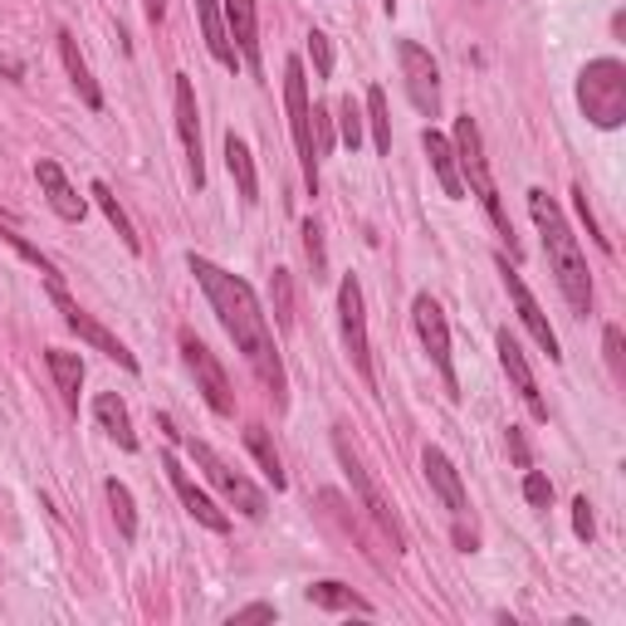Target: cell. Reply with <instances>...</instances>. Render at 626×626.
Returning <instances> with one entry per match:
<instances>
[{"instance_id": "7402d4cb", "label": "cell", "mask_w": 626, "mask_h": 626, "mask_svg": "<svg viewBox=\"0 0 626 626\" xmlns=\"http://www.w3.org/2000/svg\"><path fill=\"white\" fill-rule=\"evenodd\" d=\"M421 147H426V157H431V171L440 177V191H446L450 201H460V196H465V181H460V162H456V147H450V138H440V132L426 128Z\"/></svg>"}, {"instance_id": "6da1fadb", "label": "cell", "mask_w": 626, "mask_h": 626, "mask_svg": "<svg viewBox=\"0 0 626 626\" xmlns=\"http://www.w3.org/2000/svg\"><path fill=\"white\" fill-rule=\"evenodd\" d=\"M191 275L201 294L211 299V309L220 318V328H226L230 338H236V348L245 352V362H250V372L260 377V387L275 397V407H285L289 401V382H285V362H279V348H275V328H269V314L260 309V299H255V289L245 285V279L226 275L220 265H211L206 255H191Z\"/></svg>"}, {"instance_id": "2e32d148", "label": "cell", "mask_w": 626, "mask_h": 626, "mask_svg": "<svg viewBox=\"0 0 626 626\" xmlns=\"http://www.w3.org/2000/svg\"><path fill=\"white\" fill-rule=\"evenodd\" d=\"M495 348H499V362H505V372H509V382L514 391L524 397V407H529L538 421H548V401L538 397V377H534V367L529 358H524V348H519V338L509 334V328H499V338H495Z\"/></svg>"}, {"instance_id": "d590c367", "label": "cell", "mask_w": 626, "mask_h": 626, "mask_svg": "<svg viewBox=\"0 0 626 626\" xmlns=\"http://www.w3.org/2000/svg\"><path fill=\"white\" fill-rule=\"evenodd\" d=\"M309 54H314L318 79H328V73H334V44H328V34H324V30H314V34H309Z\"/></svg>"}, {"instance_id": "d6986e66", "label": "cell", "mask_w": 626, "mask_h": 626, "mask_svg": "<svg viewBox=\"0 0 626 626\" xmlns=\"http://www.w3.org/2000/svg\"><path fill=\"white\" fill-rule=\"evenodd\" d=\"M226 30L236 54L260 73V10H255V0H226Z\"/></svg>"}, {"instance_id": "277c9868", "label": "cell", "mask_w": 626, "mask_h": 626, "mask_svg": "<svg viewBox=\"0 0 626 626\" xmlns=\"http://www.w3.org/2000/svg\"><path fill=\"white\" fill-rule=\"evenodd\" d=\"M578 108L593 128H622L626 122V64L622 59H593L578 73Z\"/></svg>"}, {"instance_id": "f1b7e54d", "label": "cell", "mask_w": 626, "mask_h": 626, "mask_svg": "<svg viewBox=\"0 0 626 626\" xmlns=\"http://www.w3.org/2000/svg\"><path fill=\"white\" fill-rule=\"evenodd\" d=\"M103 495H108V509H113V519H118V534L132 544V538H138V509H132V489L122 485V480H108Z\"/></svg>"}, {"instance_id": "5b68a950", "label": "cell", "mask_w": 626, "mask_h": 626, "mask_svg": "<svg viewBox=\"0 0 626 626\" xmlns=\"http://www.w3.org/2000/svg\"><path fill=\"white\" fill-rule=\"evenodd\" d=\"M334 450H338V465H342V475H348V485H352V495H358V505L367 509V519L377 524V529L387 534V544H391V554H407V534H401V519H397V509H391V499L382 495V485L372 480V470L362 465V456L348 446V436H334Z\"/></svg>"}, {"instance_id": "4dcf8cb0", "label": "cell", "mask_w": 626, "mask_h": 626, "mask_svg": "<svg viewBox=\"0 0 626 626\" xmlns=\"http://www.w3.org/2000/svg\"><path fill=\"white\" fill-rule=\"evenodd\" d=\"M269 304H275V328L289 334L294 328V285H289V269H275L269 275Z\"/></svg>"}, {"instance_id": "52a82bcc", "label": "cell", "mask_w": 626, "mask_h": 626, "mask_svg": "<svg viewBox=\"0 0 626 626\" xmlns=\"http://www.w3.org/2000/svg\"><path fill=\"white\" fill-rule=\"evenodd\" d=\"M187 450H191V460L206 470V480H211L220 495H226L230 509H240L245 519H265V514H269V495H265L260 485H250L240 470H230V460H220L216 450L206 446V440H187Z\"/></svg>"}, {"instance_id": "836d02e7", "label": "cell", "mask_w": 626, "mask_h": 626, "mask_svg": "<svg viewBox=\"0 0 626 626\" xmlns=\"http://www.w3.org/2000/svg\"><path fill=\"white\" fill-rule=\"evenodd\" d=\"M362 128H367L362 108L352 103V98H342V103H338V132H342V142H348L352 152H358V147H362Z\"/></svg>"}, {"instance_id": "484cf974", "label": "cell", "mask_w": 626, "mask_h": 626, "mask_svg": "<svg viewBox=\"0 0 626 626\" xmlns=\"http://www.w3.org/2000/svg\"><path fill=\"white\" fill-rule=\"evenodd\" d=\"M309 603L324 607V612H362V617H372V603L352 593L348 583H334V578H328V583H314V587H309Z\"/></svg>"}, {"instance_id": "83f0119b", "label": "cell", "mask_w": 626, "mask_h": 626, "mask_svg": "<svg viewBox=\"0 0 626 626\" xmlns=\"http://www.w3.org/2000/svg\"><path fill=\"white\" fill-rule=\"evenodd\" d=\"M245 446H250V456L260 460V470L269 475V485L285 489V465H279V450H275V440H269L265 426H245Z\"/></svg>"}, {"instance_id": "f35d334b", "label": "cell", "mask_w": 626, "mask_h": 626, "mask_svg": "<svg viewBox=\"0 0 626 626\" xmlns=\"http://www.w3.org/2000/svg\"><path fill=\"white\" fill-rule=\"evenodd\" d=\"M509 456L519 460L524 470H529V465H534V456H529V440H524V431H519V426H509Z\"/></svg>"}, {"instance_id": "8fae6325", "label": "cell", "mask_w": 626, "mask_h": 626, "mask_svg": "<svg viewBox=\"0 0 626 626\" xmlns=\"http://www.w3.org/2000/svg\"><path fill=\"white\" fill-rule=\"evenodd\" d=\"M397 59H401V79H407V98L421 118L440 113V69L416 40H397Z\"/></svg>"}, {"instance_id": "9c48e42d", "label": "cell", "mask_w": 626, "mask_h": 626, "mask_svg": "<svg viewBox=\"0 0 626 626\" xmlns=\"http://www.w3.org/2000/svg\"><path fill=\"white\" fill-rule=\"evenodd\" d=\"M181 358H187L191 377H196V391L206 397V407H211L216 416H236V391H230L226 367L216 362V352L206 348L196 334H181Z\"/></svg>"}, {"instance_id": "ac0fdd59", "label": "cell", "mask_w": 626, "mask_h": 626, "mask_svg": "<svg viewBox=\"0 0 626 626\" xmlns=\"http://www.w3.org/2000/svg\"><path fill=\"white\" fill-rule=\"evenodd\" d=\"M421 465H426V480H431V489L440 495V505L450 509V519H465V514H470V499H465L460 470L450 465V456H446V450H436V446H426Z\"/></svg>"}, {"instance_id": "3957f363", "label": "cell", "mask_w": 626, "mask_h": 626, "mask_svg": "<svg viewBox=\"0 0 626 626\" xmlns=\"http://www.w3.org/2000/svg\"><path fill=\"white\" fill-rule=\"evenodd\" d=\"M450 147H456L460 181H470L475 201L485 206V216L495 220V230H499V236L509 240V255H519V240H514L509 211H505V201H499L495 171H489V157H485V138H480V128H475V118H470V113H465V118H456V138H450Z\"/></svg>"}, {"instance_id": "8992f818", "label": "cell", "mask_w": 626, "mask_h": 626, "mask_svg": "<svg viewBox=\"0 0 626 626\" xmlns=\"http://www.w3.org/2000/svg\"><path fill=\"white\" fill-rule=\"evenodd\" d=\"M285 103H289V128L294 147H299V167H304V187L318 196V147H314V103H309V79H304L299 59H285Z\"/></svg>"}, {"instance_id": "603a6c76", "label": "cell", "mask_w": 626, "mask_h": 626, "mask_svg": "<svg viewBox=\"0 0 626 626\" xmlns=\"http://www.w3.org/2000/svg\"><path fill=\"white\" fill-rule=\"evenodd\" d=\"M93 421L103 426L122 450H138V431H132V416H128V407H122L118 391H98L93 397Z\"/></svg>"}, {"instance_id": "b9f144b4", "label": "cell", "mask_w": 626, "mask_h": 626, "mask_svg": "<svg viewBox=\"0 0 626 626\" xmlns=\"http://www.w3.org/2000/svg\"><path fill=\"white\" fill-rule=\"evenodd\" d=\"M382 6H387V10H397V0H382Z\"/></svg>"}, {"instance_id": "30bf717a", "label": "cell", "mask_w": 626, "mask_h": 626, "mask_svg": "<svg viewBox=\"0 0 626 626\" xmlns=\"http://www.w3.org/2000/svg\"><path fill=\"white\" fill-rule=\"evenodd\" d=\"M49 299H54V309L64 314V324H69V328H73V334H79L83 342H89L93 352H103V358H113L118 367H128V372H138V358H132V352H128V342L108 334V328L98 324L93 314H83L79 304L69 299V289H64V285H49Z\"/></svg>"}, {"instance_id": "f546056e", "label": "cell", "mask_w": 626, "mask_h": 626, "mask_svg": "<svg viewBox=\"0 0 626 626\" xmlns=\"http://www.w3.org/2000/svg\"><path fill=\"white\" fill-rule=\"evenodd\" d=\"M367 128H372L377 152H391V113H387V93L382 89H367Z\"/></svg>"}, {"instance_id": "44dd1931", "label": "cell", "mask_w": 626, "mask_h": 626, "mask_svg": "<svg viewBox=\"0 0 626 626\" xmlns=\"http://www.w3.org/2000/svg\"><path fill=\"white\" fill-rule=\"evenodd\" d=\"M196 20H201V34H206V49L216 54V64L226 69H240V54L230 44V30H226V10L220 0H196Z\"/></svg>"}, {"instance_id": "ffe728a7", "label": "cell", "mask_w": 626, "mask_h": 626, "mask_svg": "<svg viewBox=\"0 0 626 626\" xmlns=\"http://www.w3.org/2000/svg\"><path fill=\"white\" fill-rule=\"evenodd\" d=\"M59 59H64L69 83H73V93L83 98V108H93V113H98V108H103V89H98L89 59H83V49H79V40H73L69 30H59Z\"/></svg>"}, {"instance_id": "d4e9b609", "label": "cell", "mask_w": 626, "mask_h": 626, "mask_svg": "<svg viewBox=\"0 0 626 626\" xmlns=\"http://www.w3.org/2000/svg\"><path fill=\"white\" fill-rule=\"evenodd\" d=\"M44 362H49V377H54L59 397H64L69 407H79V387H83V358H79V352H64V348H49V352H44Z\"/></svg>"}, {"instance_id": "1f68e13d", "label": "cell", "mask_w": 626, "mask_h": 626, "mask_svg": "<svg viewBox=\"0 0 626 626\" xmlns=\"http://www.w3.org/2000/svg\"><path fill=\"white\" fill-rule=\"evenodd\" d=\"M0 240H6V245H10V250H16V255H20V260H30L34 269H40V279H44V285H64V279H59V269H54V265H49V260H44V255H40V250H34V245H30V240H24V236H16V230H0Z\"/></svg>"}, {"instance_id": "9a60e30c", "label": "cell", "mask_w": 626, "mask_h": 626, "mask_svg": "<svg viewBox=\"0 0 626 626\" xmlns=\"http://www.w3.org/2000/svg\"><path fill=\"white\" fill-rule=\"evenodd\" d=\"M34 181H40V191H44L49 211H54L59 220H69V226H79V220L89 216V201H83V196L69 187L64 167H59L54 157H40V162H34Z\"/></svg>"}, {"instance_id": "ba28073f", "label": "cell", "mask_w": 626, "mask_h": 626, "mask_svg": "<svg viewBox=\"0 0 626 626\" xmlns=\"http://www.w3.org/2000/svg\"><path fill=\"white\" fill-rule=\"evenodd\" d=\"M411 318H416V334H421V348L431 352L440 382H446V391L460 401V377H456V362H450V324H446V309H440L431 294H421V299L411 304Z\"/></svg>"}, {"instance_id": "ab89813d", "label": "cell", "mask_w": 626, "mask_h": 626, "mask_svg": "<svg viewBox=\"0 0 626 626\" xmlns=\"http://www.w3.org/2000/svg\"><path fill=\"white\" fill-rule=\"evenodd\" d=\"M607 362H612V372H622V328L617 324L607 328Z\"/></svg>"}, {"instance_id": "e575fe53", "label": "cell", "mask_w": 626, "mask_h": 626, "mask_svg": "<svg viewBox=\"0 0 626 626\" xmlns=\"http://www.w3.org/2000/svg\"><path fill=\"white\" fill-rule=\"evenodd\" d=\"M524 499H529L534 509H548V505H554V485H548V475H538V470L524 475Z\"/></svg>"}, {"instance_id": "4fadbf2b", "label": "cell", "mask_w": 626, "mask_h": 626, "mask_svg": "<svg viewBox=\"0 0 626 626\" xmlns=\"http://www.w3.org/2000/svg\"><path fill=\"white\" fill-rule=\"evenodd\" d=\"M162 470H167V480H171V489H177V499H181V509H187V514H191V519H196V524H206V529H211V534H226V529H230V514H226V509H220V505H216V499H211V495H206V489H201V485H196V480H191V475H187V470H181V460H177V456H171V450H162Z\"/></svg>"}, {"instance_id": "8d00e7d4", "label": "cell", "mask_w": 626, "mask_h": 626, "mask_svg": "<svg viewBox=\"0 0 626 626\" xmlns=\"http://www.w3.org/2000/svg\"><path fill=\"white\" fill-rule=\"evenodd\" d=\"M573 534H578L583 544H593V534H597V524H593V505H587V495L573 499Z\"/></svg>"}, {"instance_id": "4316f807", "label": "cell", "mask_w": 626, "mask_h": 626, "mask_svg": "<svg viewBox=\"0 0 626 626\" xmlns=\"http://www.w3.org/2000/svg\"><path fill=\"white\" fill-rule=\"evenodd\" d=\"M89 196L98 201V211L108 216V226L118 230V240L128 245L132 255H142V236H138V230H132V220H128V211H122V206H118V196L108 191V181H93V187H89Z\"/></svg>"}, {"instance_id": "60d3db41", "label": "cell", "mask_w": 626, "mask_h": 626, "mask_svg": "<svg viewBox=\"0 0 626 626\" xmlns=\"http://www.w3.org/2000/svg\"><path fill=\"white\" fill-rule=\"evenodd\" d=\"M142 10H147V20H152V24H157V20H162V16H167V0H142Z\"/></svg>"}, {"instance_id": "7c38bea8", "label": "cell", "mask_w": 626, "mask_h": 626, "mask_svg": "<svg viewBox=\"0 0 626 626\" xmlns=\"http://www.w3.org/2000/svg\"><path fill=\"white\" fill-rule=\"evenodd\" d=\"M338 324H342V342H348V358H352V367H358V377L362 382H372V342H367L362 285L352 275L338 285Z\"/></svg>"}, {"instance_id": "74e56055", "label": "cell", "mask_w": 626, "mask_h": 626, "mask_svg": "<svg viewBox=\"0 0 626 626\" xmlns=\"http://www.w3.org/2000/svg\"><path fill=\"white\" fill-rule=\"evenodd\" d=\"M245 622H275V607H269V603H250V607H240L236 617H230V626H245Z\"/></svg>"}, {"instance_id": "d6a6232c", "label": "cell", "mask_w": 626, "mask_h": 626, "mask_svg": "<svg viewBox=\"0 0 626 626\" xmlns=\"http://www.w3.org/2000/svg\"><path fill=\"white\" fill-rule=\"evenodd\" d=\"M304 255H309V265H314V285H324L328 255H324V230H318V220H304Z\"/></svg>"}, {"instance_id": "7a4b0ae2", "label": "cell", "mask_w": 626, "mask_h": 626, "mask_svg": "<svg viewBox=\"0 0 626 626\" xmlns=\"http://www.w3.org/2000/svg\"><path fill=\"white\" fill-rule=\"evenodd\" d=\"M529 216H534L538 236H544L548 275L558 279V289H563V299H568V309L578 314V318H587V314H593V275H587V255H583L578 236H573V226L563 220L558 201H554V196H548L544 187L529 191Z\"/></svg>"}, {"instance_id": "e0dca14e", "label": "cell", "mask_w": 626, "mask_h": 626, "mask_svg": "<svg viewBox=\"0 0 626 626\" xmlns=\"http://www.w3.org/2000/svg\"><path fill=\"white\" fill-rule=\"evenodd\" d=\"M177 132L187 142V162H191V181L196 191L206 187V162H201V113H196V89L187 73H177Z\"/></svg>"}, {"instance_id": "5bb4252c", "label": "cell", "mask_w": 626, "mask_h": 626, "mask_svg": "<svg viewBox=\"0 0 626 626\" xmlns=\"http://www.w3.org/2000/svg\"><path fill=\"white\" fill-rule=\"evenodd\" d=\"M499 269H505V289H509V299H514V309H519V318H524V328L534 334V342L548 352V362H558L563 352H558V334L548 328V318H544V309H538V299L529 294V285L519 279V269H509V260L499 255Z\"/></svg>"}, {"instance_id": "cb8c5ba5", "label": "cell", "mask_w": 626, "mask_h": 626, "mask_svg": "<svg viewBox=\"0 0 626 626\" xmlns=\"http://www.w3.org/2000/svg\"><path fill=\"white\" fill-rule=\"evenodd\" d=\"M226 167H230V177H236L240 201H245V206L260 201V177H255V157H250V147H245V142L236 138V132H226Z\"/></svg>"}]
</instances>
